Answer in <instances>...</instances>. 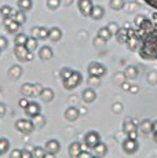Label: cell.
<instances>
[{
  "mask_svg": "<svg viewBox=\"0 0 157 158\" xmlns=\"http://www.w3.org/2000/svg\"><path fill=\"white\" fill-rule=\"evenodd\" d=\"M153 25L139 36V56L145 60H157V13L153 15Z\"/></svg>",
  "mask_w": 157,
  "mask_h": 158,
  "instance_id": "1",
  "label": "cell"
},
{
  "mask_svg": "<svg viewBox=\"0 0 157 158\" xmlns=\"http://www.w3.org/2000/svg\"><path fill=\"white\" fill-rule=\"evenodd\" d=\"M81 81H83V74H81L80 72H77V70H73V73H72L66 80L62 81V84H63V87H65L66 89L70 91V89H74L76 87L80 85Z\"/></svg>",
  "mask_w": 157,
  "mask_h": 158,
  "instance_id": "2",
  "label": "cell"
},
{
  "mask_svg": "<svg viewBox=\"0 0 157 158\" xmlns=\"http://www.w3.org/2000/svg\"><path fill=\"white\" fill-rule=\"evenodd\" d=\"M87 72H88V76L102 78L108 73V69H106V66L99 62H91L88 65V68H87Z\"/></svg>",
  "mask_w": 157,
  "mask_h": 158,
  "instance_id": "3",
  "label": "cell"
},
{
  "mask_svg": "<svg viewBox=\"0 0 157 158\" xmlns=\"http://www.w3.org/2000/svg\"><path fill=\"white\" fill-rule=\"evenodd\" d=\"M121 148H123V151H124L125 154L132 156V154H135L138 151V148H139V143H138V140L131 139V138L127 136L124 140H123V143H121Z\"/></svg>",
  "mask_w": 157,
  "mask_h": 158,
  "instance_id": "4",
  "label": "cell"
},
{
  "mask_svg": "<svg viewBox=\"0 0 157 158\" xmlns=\"http://www.w3.org/2000/svg\"><path fill=\"white\" fill-rule=\"evenodd\" d=\"M101 142V136H99V133L96 132V131H90V132L86 133V136H84V146H86L87 148H94L96 144Z\"/></svg>",
  "mask_w": 157,
  "mask_h": 158,
  "instance_id": "5",
  "label": "cell"
},
{
  "mask_svg": "<svg viewBox=\"0 0 157 158\" xmlns=\"http://www.w3.org/2000/svg\"><path fill=\"white\" fill-rule=\"evenodd\" d=\"M15 128L19 131L21 133H32L35 129L32 120H26V118H19L15 123Z\"/></svg>",
  "mask_w": 157,
  "mask_h": 158,
  "instance_id": "6",
  "label": "cell"
},
{
  "mask_svg": "<svg viewBox=\"0 0 157 158\" xmlns=\"http://www.w3.org/2000/svg\"><path fill=\"white\" fill-rule=\"evenodd\" d=\"M77 7L83 17H90L94 4H92V0H77Z\"/></svg>",
  "mask_w": 157,
  "mask_h": 158,
  "instance_id": "7",
  "label": "cell"
},
{
  "mask_svg": "<svg viewBox=\"0 0 157 158\" xmlns=\"http://www.w3.org/2000/svg\"><path fill=\"white\" fill-rule=\"evenodd\" d=\"M31 35L32 37L37 39V40H46L50 36V29L44 28V26H35L31 30Z\"/></svg>",
  "mask_w": 157,
  "mask_h": 158,
  "instance_id": "8",
  "label": "cell"
},
{
  "mask_svg": "<svg viewBox=\"0 0 157 158\" xmlns=\"http://www.w3.org/2000/svg\"><path fill=\"white\" fill-rule=\"evenodd\" d=\"M23 111H25V114L28 115V117H36L37 114L41 113V107L40 105H39L37 102H29L28 106H26L25 109H23Z\"/></svg>",
  "mask_w": 157,
  "mask_h": 158,
  "instance_id": "9",
  "label": "cell"
},
{
  "mask_svg": "<svg viewBox=\"0 0 157 158\" xmlns=\"http://www.w3.org/2000/svg\"><path fill=\"white\" fill-rule=\"evenodd\" d=\"M44 148H46L47 153L50 154H58L59 150H61V144H59V142L57 140V139H50V140L46 142V146H44Z\"/></svg>",
  "mask_w": 157,
  "mask_h": 158,
  "instance_id": "10",
  "label": "cell"
},
{
  "mask_svg": "<svg viewBox=\"0 0 157 158\" xmlns=\"http://www.w3.org/2000/svg\"><path fill=\"white\" fill-rule=\"evenodd\" d=\"M3 25L6 26V29H7L8 33H17L19 32V23L17 22V21L13 19V17L10 18H4V21H3Z\"/></svg>",
  "mask_w": 157,
  "mask_h": 158,
  "instance_id": "11",
  "label": "cell"
},
{
  "mask_svg": "<svg viewBox=\"0 0 157 158\" xmlns=\"http://www.w3.org/2000/svg\"><path fill=\"white\" fill-rule=\"evenodd\" d=\"M29 52H31V51H29L25 45H15V47H14V54H15V56L21 60V62L28 60Z\"/></svg>",
  "mask_w": 157,
  "mask_h": 158,
  "instance_id": "12",
  "label": "cell"
},
{
  "mask_svg": "<svg viewBox=\"0 0 157 158\" xmlns=\"http://www.w3.org/2000/svg\"><path fill=\"white\" fill-rule=\"evenodd\" d=\"M138 124L135 120H131V118H127L124 120V123H123V132L125 133V135H128V133L134 132V131H138Z\"/></svg>",
  "mask_w": 157,
  "mask_h": 158,
  "instance_id": "13",
  "label": "cell"
},
{
  "mask_svg": "<svg viewBox=\"0 0 157 158\" xmlns=\"http://www.w3.org/2000/svg\"><path fill=\"white\" fill-rule=\"evenodd\" d=\"M152 127H153V123L149 120V118H145L142 120L139 124H138V132L143 133V135H147V133L152 132Z\"/></svg>",
  "mask_w": 157,
  "mask_h": 158,
  "instance_id": "14",
  "label": "cell"
},
{
  "mask_svg": "<svg viewBox=\"0 0 157 158\" xmlns=\"http://www.w3.org/2000/svg\"><path fill=\"white\" fill-rule=\"evenodd\" d=\"M81 96H83V101L86 103H92L96 99V92H95L94 88L88 87V88H86V89L83 91Z\"/></svg>",
  "mask_w": 157,
  "mask_h": 158,
  "instance_id": "15",
  "label": "cell"
},
{
  "mask_svg": "<svg viewBox=\"0 0 157 158\" xmlns=\"http://www.w3.org/2000/svg\"><path fill=\"white\" fill-rule=\"evenodd\" d=\"M78 117H80V110L74 106H70L65 110V118L68 121H76Z\"/></svg>",
  "mask_w": 157,
  "mask_h": 158,
  "instance_id": "16",
  "label": "cell"
},
{
  "mask_svg": "<svg viewBox=\"0 0 157 158\" xmlns=\"http://www.w3.org/2000/svg\"><path fill=\"white\" fill-rule=\"evenodd\" d=\"M68 150H69V156H70V158H77V156L80 154V151L83 150V146H81L80 142H73V143H70Z\"/></svg>",
  "mask_w": 157,
  "mask_h": 158,
  "instance_id": "17",
  "label": "cell"
},
{
  "mask_svg": "<svg viewBox=\"0 0 157 158\" xmlns=\"http://www.w3.org/2000/svg\"><path fill=\"white\" fill-rule=\"evenodd\" d=\"M90 17H91L92 19H95V21L102 19V18L105 17V8L102 7V6H94V7H92V10H91Z\"/></svg>",
  "mask_w": 157,
  "mask_h": 158,
  "instance_id": "18",
  "label": "cell"
},
{
  "mask_svg": "<svg viewBox=\"0 0 157 158\" xmlns=\"http://www.w3.org/2000/svg\"><path fill=\"white\" fill-rule=\"evenodd\" d=\"M39 56H40V59H43V60L51 59V58L54 56L53 48L48 47V45H43V47H41L40 50H39Z\"/></svg>",
  "mask_w": 157,
  "mask_h": 158,
  "instance_id": "19",
  "label": "cell"
},
{
  "mask_svg": "<svg viewBox=\"0 0 157 158\" xmlns=\"http://www.w3.org/2000/svg\"><path fill=\"white\" fill-rule=\"evenodd\" d=\"M116 40L119 44H125L127 40H128V29L125 26L119 29V32L116 33Z\"/></svg>",
  "mask_w": 157,
  "mask_h": 158,
  "instance_id": "20",
  "label": "cell"
},
{
  "mask_svg": "<svg viewBox=\"0 0 157 158\" xmlns=\"http://www.w3.org/2000/svg\"><path fill=\"white\" fill-rule=\"evenodd\" d=\"M123 73H124V76H125L127 80H134V78L138 77V69L135 68V66H132V65L127 66L125 70L123 72Z\"/></svg>",
  "mask_w": 157,
  "mask_h": 158,
  "instance_id": "21",
  "label": "cell"
},
{
  "mask_svg": "<svg viewBox=\"0 0 157 158\" xmlns=\"http://www.w3.org/2000/svg\"><path fill=\"white\" fill-rule=\"evenodd\" d=\"M92 150H94V154H95V156L104 157V156H106V154H108V146L105 144L104 142H99V143L96 144L95 147L92 148Z\"/></svg>",
  "mask_w": 157,
  "mask_h": 158,
  "instance_id": "22",
  "label": "cell"
},
{
  "mask_svg": "<svg viewBox=\"0 0 157 158\" xmlns=\"http://www.w3.org/2000/svg\"><path fill=\"white\" fill-rule=\"evenodd\" d=\"M40 98L43 102H51L54 99V91L51 88H43L40 92Z\"/></svg>",
  "mask_w": 157,
  "mask_h": 158,
  "instance_id": "23",
  "label": "cell"
},
{
  "mask_svg": "<svg viewBox=\"0 0 157 158\" xmlns=\"http://www.w3.org/2000/svg\"><path fill=\"white\" fill-rule=\"evenodd\" d=\"M48 39H51L53 41H59L62 39V30L59 28H57V26H54V28L50 29V36H48Z\"/></svg>",
  "mask_w": 157,
  "mask_h": 158,
  "instance_id": "24",
  "label": "cell"
},
{
  "mask_svg": "<svg viewBox=\"0 0 157 158\" xmlns=\"http://www.w3.org/2000/svg\"><path fill=\"white\" fill-rule=\"evenodd\" d=\"M13 19L17 21L19 25H22V23L26 22V15H25V11L22 10H15L13 14Z\"/></svg>",
  "mask_w": 157,
  "mask_h": 158,
  "instance_id": "25",
  "label": "cell"
},
{
  "mask_svg": "<svg viewBox=\"0 0 157 158\" xmlns=\"http://www.w3.org/2000/svg\"><path fill=\"white\" fill-rule=\"evenodd\" d=\"M47 154L46 148L44 147H40V146H36V147L32 148V156L33 158H44Z\"/></svg>",
  "mask_w": 157,
  "mask_h": 158,
  "instance_id": "26",
  "label": "cell"
},
{
  "mask_svg": "<svg viewBox=\"0 0 157 158\" xmlns=\"http://www.w3.org/2000/svg\"><path fill=\"white\" fill-rule=\"evenodd\" d=\"M109 6H110L112 10L120 11V10H123V8H124L125 0H110V2H109Z\"/></svg>",
  "mask_w": 157,
  "mask_h": 158,
  "instance_id": "27",
  "label": "cell"
},
{
  "mask_svg": "<svg viewBox=\"0 0 157 158\" xmlns=\"http://www.w3.org/2000/svg\"><path fill=\"white\" fill-rule=\"evenodd\" d=\"M112 33H110V30L106 28V26H104V28H101L98 30V37H101V39H104L105 41H109L110 39H112Z\"/></svg>",
  "mask_w": 157,
  "mask_h": 158,
  "instance_id": "28",
  "label": "cell"
},
{
  "mask_svg": "<svg viewBox=\"0 0 157 158\" xmlns=\"http://www.w3.org/2000/svg\"><path fill=\"white\" fill-rule=\"evenodd\" d=\"M32 6H33L32 0H18V8L22 10V11H25V13L31 10Z\"/></svg>",
  "mask_w": 157,
  "mask_h": 158,
  "instance_id": "29",
  "label": "cell"
},
{
  "mask_svg": "<svg viewBox=\"0 0 157 158\" xmlns=\"http://www.w3.org/2000/svg\"><path fill=\"white\" fill-rule=\"evenodd\" d=\"M14 11H15V10H13V8L10 7V6H3V7H0V14H2L3 19H4V18H10V17H13Z\"/></svg>",
  "mask_w": 157,
  "mask_h": 158,
  "instance_id": "30",
  "label": "cell"
},
{
  "mask_svg": "<svg viewBox=\"0 0 157 158\" xmlns=\"http://www.w3.org/2000/svg\"><path fill=\"white\" fill-rule=\"evenodd\" d=\"M37 45H39V43H37V39H35V37H28V40H26V44H25V47L28 48L31 52H33V51L37 48Z\"/></svg>",
  "mask_w": 157,
  "mask_h": 158,
  "instance_id": "31",
  "label": "cell"
},
{
  "mask_svg": "<svg viewBox=\"0 0 157 158\" xmlns=\"http://www.w3.org/2000/svg\"><path fill=\"white\" fill-rule=\"evenodd\" d=\"M10 150V140L7 138H0V154H4Z\"/></svg>",
  "mask_w": 157,
  "mask_h": 158,
  "instance_id": "32",
  "label": "cell"
},
{
  "mask_svg": "<svg viewBox=\"0 0 157 158\" xmlns=\"http://www.w3.org/2000/svg\"><path fill=\"white\" fill-rule=\"evenodd\" d=\"M21 74H22V69H21V66H18V65L11 66L10 70H8V76H11L13 78H18Z\"/></svg>",
  "mask_w": 157,
  "mask_h": 158,
  "instance_id": "33",
  "label": "cell"
},
{
  "mask_svg": "<svg viewBox=\"0 0 157 158\" xmlns=\"http://www.w3.org/2000/svg\"><path fill=\"white\" fill-rule=\"evenodd\" d=\"M26 40H28V36L25 33H17L15 39H14V43H15V45H25Z\"/></svg>",
  "mask_w": 157,
  "mask_h": 158,
  "instance_id": "34",
  "label": "cell"
},
{
  "mask_svg": "<svg viewBox=\"0 0 157 158\" xmlns=\"http://www.w3.org/2000/svg\"><path fill=\"white\" fill-rule=\"evenodd\" d=\"M44 124H46V118H44L41 114H37L36 117H33V125L35 127L41 128V127H44Z\"/></svg>",
  "mask_w": 157,
  "mask_h": 158,
  "instance_id": "35",
  "label": "cell"
},
{
  "mask_svg": "<svg viewBox=\"0 0 157 158\" xmlns=\"http://www.w3.org/2000/svg\"><path fill=\"white\" fill-rule=\"evenodd\" d=\"M146 80H147V83H149L150 85H156L157 84V72H155V70L149 72L147 73V76H146Z\"/></svg>",
  "mask_w": 157,
  "mask_h": 158,
  "instance_id": "36",
  "label": "cell"
},
{
  "mask_svg": "<svg viewBox=\"0 0 157 158\" xmlns=\"http://www.w3.org/2000/svg\"><path fill=\"white\" fill-rule=\"evenodd\" d=\"M124 8H125L127 13H134L135 10H138V8H139V4H138L137 2H129V3H125Z\"/></svg>",
  "mask_w": 157,
  "mask_h": 158,
  "instance_id": "37",
  "label": "cell"
},
{
  "mask_svg": "<svg viewBox=\"0 0 157 158\" xmlns=\"http://www.w3.org/2000/svg\"><path fill=\"white\" fill-rule=\"evenodd\" d=\"M87 83H88V87H91V88L99 87V85H101V78H99V77H92V76H90L88 80H87Z\"/></svg>",
  "mask_w": 157,
  "mask_h": 158,
  "instance_id": "38",
  "label": "cell"
},
{
  "mask_svg": "<svg viewBox=\"0 0 157 158\" xmlns=\"http://www.w3.org/2000/svg\"><path fill=\"white\" fill-rule=\"evenodd\" d=\"M21 92L25 96L33 95V84H23L22 88H21Z\"/></svg>",
  "mask_w": 157,
  "mask_h": 158,
  "instance_id": "39",
  "label": "cell"
},
{
  "mask_svg": "<svg viewBox=\"0 0 157 158\" xmlns=\"http://www.w3.org/2000/svg\"><path fill=\"white\" fill-rule=\"evenodd\" d=\"M127 80L125 78V76H124V73H116V74L113 76V81H114V84H121V83H124V81Z\"/></svg>",
  "mask_w": 157,
  "mask_h": 158,
  "instance_id": "40",
  "label": "cell"
},
{
  "mask_svg": "<svg viewBox=\"0 0 157 158\" xmlns=\"http://www.w3.org/2000/svg\"><path fill=\"white\" fill-rule=\"evenodd\" d=\"M73 73V70H72L70 68H62L61 69V72H59V76H61V78H62V81L63 80H66V78L69 77V76Z\"/></svg>",
  "mask_w": 157,
  "mask_h": 158,
  "instance_id": "41",
  "label": "cell"
},
{
  "mask_svg": "<svg viewBox=\"0 0 157 158\" xmlns=\"http://www.w3.org/2000/svg\"><path fill=\"white\" fill-rule=\"evenodd\" d=\"M59 4H61V0H47V7L50 8L51 11L57 10V8L59 7Z\"/></svg>",
  "mask_w": 157,
  "mask_h": 158,
  "instance_id": "42",
  "label": "cell"
},
{
  "mask_svg": "<svg viewBox=\"0 0 157 158\" xmlns=\"http://www.w3.org/2000/svg\"><path fill=\"white\" fill-rule=\"evenodd\" d=\"M106 28L110 30V33H112V35H116V33L119 32V29H120V28H119V25H117L116 22H109V23H108V26H106Z\"/></svg>",
  "mask_w": 157,
  "mask_h": 158,
  "instance_id": "43",
  "label": "cell"
},
{
  "mask_svg": "<svg viewBox=\"0 0 157 158\" xmlns=\"http://www.w3.org/2000/svg\"><path fill=\"white\" fill-rule=\"evenodd\" d=\"M112 110H113V113L120 114L123 111V103H120V102L113 103V106H112Z\"/></svg>",
  "mask_w": 157,
  "mask_h": 158,
  "instance_id": "44",
  "label": "cell"
},
{
  "mask_svg": "<svg viewBox=\"0 0 157 158\" xmlns=\"http://www.w3.org/2000/svg\"><path fill=\"white\" fill-rule=\"evenodd\" d=\"M146 18H147V17H146V15H145V14H138L137 17H135V19H134V23H135V26H139L141 23L143 22L145 19H146Z\"/></svg>",
  "mask_w": 157,
  "mask_h": 158,
  "instance_id": "45",
  "label": "cell"
},
{
  "mask_svg": "<svg viewBox=\"0 0 157 158\" xmlns=\"http://www.w3.org/2000/svg\"><path fill=\"white\" fill-rule=\"evenodd\" d=\"M21 153H22V150L14 148V150H11V153H10V158H21Z\"/></svg>",
  "mask_w": 157,
  "mask_h": 158,
  "instance_id": "46",
  "label": "cell"
},
{
  "mask_svg": "<svg viewBox=\"0 0 157 158\" xmlns=\"http://www.w3.org/2000/svg\"><path fill=\"white\" fill-rule=\"evenodd\" d=\"M21 158H33L32 156V150H28V148H23L22 153H21Z\"/></svg>",
  "mask_w": 157,
  "mask_h": 158,
  "instance_id": "47",
  "label": "cell"
},
{
  "mask_svg": "<svg viewBox=\"0 0 157 158\" xmlns=\"http://www.w3.org/2000/svg\"><path fill=\"white\" fill-rule=\"evenodd\" d=\"M92 157V153H90L88 150H81L80 154L77 156V158H91Z\"/></svg>",
  "mask_w": 157,
  "mask_h": 158,
  "instance_id": "48",
  "label": "cell"
},
{
  "mask_svg": "<svg viewBox=\"0 0 157 158\" xmlns=\"http://www.w3.org/2000/svg\"><path fill=\"white\" fill-rule=\"evenodd\" d=\"M143 3H146L149 7H152L153 10H156L157 11V0H142Z\"/></svg>",
  "mask_w": 157,
  "mask_h": 158,
  "instance_id": "49",
  "label": "cell"
},
{
  "mask_svg": "<svg viewBox=\"0 0 157 158\" xmlns=\"http://www.w3.org/2000/svg\"><path fill=\"white\" fill-rule=\"evenodd\" d=\"M6 48H7V39L0 36V51L6 50Z\"/></svg>",
  "mask_w": 157,
  "mask_h": 158,
  "instance_id": "50",
  "label": "cell"
},
{
  "mask_svg": "<svg viewBox=\"0 0 157 158\" xmlns=\"http://www.w3.org/2000/svg\"><path fill=\"white\" fill-rule=\"evenodd\" d=\"M41 85L40 84H33V95H40V92H41Z\"/></svg>",
  "mask_w": 157,
  "mask_h": 158,
  "instance_id": "51",
  "label": "cell"
},
{
  "mask_svg": "<svg viewBox=\"0 0 157 158\" xmlns=\"http://www.w3.org/2000/svg\"><path fill=\"white\" fill-rule=\"evenodd\" d=\"M104 44H105V40H104V39L98 37V36H96V37L94 39V45H95V47H102Z\"/></svg>",
  "mask_w": 157,
  "mask_h": 158,
  "instance_id": "52",
  "label": "cell"
},
{
  "mask_svg": "<svg viewBox=\"0 0 157 158\" xmlns=\"http://www.w3.org/2000/svg\"><path fill=\"white\" fill-rule=\"evenodd\" d=\"M128 92H131V94H134V95H135V94L139 92V87H138V85H131V87H129Z\"/></svg>",
  "mask_w": 157,
  "mask_h": 158,
  "instance_id": "53",
  "label": "cell"
},
{
  "mask_svg": "<svg viewBox=\"0 0 157 158\" xmlns=\"http://www.w3.org/2000/svg\"><path fill=\"white\" fill-rule=\"evenodd\" d=\"M28 103H29L28 99H26V98H22V99H21V101H19V106H21V107H22V109H25L26 106H28Z\"/></svg>",
  "mask_w": 157,
  "mask_h": 158,
  "instance_id": "54",
  "label": "cell"
},
{
  "mask_svg": "<svg viewBox=\"0 0 157 158\" xmlns=\"http://www.w3.org/2000/svg\"><path fill=\"white\" fill-rule=\"evenodd\" d=\"M120 85H121V89H124V91H129V87H131V84L127 83V80H125L124 83H121Z\"/></svg>",
  "mask_w": 157,
  "mask_h": 158,
  "instance_id": "55",
  "label": "cell"
},
{
  "mask_svg": "<svg viewBox=\"0 0 157 158\" xmlns=\"http://www.w3.org/2000/svg\"><path fill=\"white\" fill-rule=\"evenodd\" d=\"M128 138H131V139H135V140H138V131H134V132H131V133H128Z\"/></svg>",
  "mask_w": 157,
  "mask_h": 158,
  "instance_id": "56",
  "label": "cell"
},
{
  "mask_svg": "<svg viewBox=\"0 0 157 158\" xmlns=\"http://www.w3.org/2000/svg\"><path fill=\"white\" fill-rule=\"evenodd\" d=\"M6 111H7V109H6V106L3 105V103H0V115H4Z\"/></svg>",
  "mask_w": 157,
  "mask_h": 158,
  "instance_id": "57",
  "label": "cell"
},
{
  "mask_svg": "<svg viewBox=\"0 0 157 158\" xmlns=\"http://www.w3.org/2000/svg\"><path fill=\"white\" fill-rule=\"evenodd\" d=\"M61 3L63 6H70L72 3H73V0H61Z\"/></svg>",
  "mask_w": 157,
  "mask_h": 158,
  "instance_id": "58",
  "label": "cell"
},
{
  "mask_svg": "<svg viewBox=\"0 0 157 158\" xmlns=\"http://www.w3.org/2000/svg\"><path fill=\"white\" fill-rule=\"evenodd\" d=\"M152 132H157V120L153 121V127H152Z\"/></svg>",
  "mask_w": 157,
  "mask_h": 158,
  "instance_id": "59",
  "label": "cell"
},
{
  "mask_svg": "<svg viewBox=\"0 0 157 158\" xmlns=\"http://www.w3.org/2000/svg\"><path fill=\"white\" fill-rule=\"evenodd\" d=\"M54 157H55V156H54V154H50V153H47V154H46V157H44V158H54Z\"/></svg>",
  "mask_w": 157,
  "mask_h": 158,
  "instance_id": "60",
  "label": "cell"
},
{
  "mask_svg": "<svg viewBox=\"0 0 157 158\" xmlns=\"http://www.w3.org/2000/svg\"><path fill=\"white\" fill-rule=\"evenodd\" d=\"M152 135H153V139H155V142L157 143V132H152Z\"/></svg>",
  "mask_w": 157,
  "mask_h": 158,
  "instance_id": "61",
  "label": "cell"
},
{
  "mask_svg": "<svg viewBox=\"0 0 157 158\" xmlns=\"http://www.w3.org/2000/svg\"><path fill=\"white\" fill-rule=\"evenodd\" d=\"M91 158H101V157H98V156H92Z\"/></svg>",
  "mask_w": 157,
  "mask_h": 158,
  "instance_id": "62",
  "label": "cell"
},
{
  "mask_svg": "<svg viewBox=\"0 0 157 158\" xmlns=\"http://www.w3.org/2000/svg\"><path fill=\"white\" fill-rule=\"evenodd\" d=\"M0 52H2V51H0Z\"/></svg>",
  "mask_w": 157,
  "mask_h": 158,
  "instance_id": "63",
  "label": "cell"
},
{
  "mask_svg": "<svg viewBox=\"0 0 157 158\" xmlns=\"http://www.w3.org/2000/svg\"><path fill=\"white\" fill-rule=\"evenodd\" d=\"M0 156H2V154H0Z\"/></svg>",
  "mask_w": 157,
  "mask_h": 158,
  "instance_id": "64",
  "label": "cell"
}]
</instances>
